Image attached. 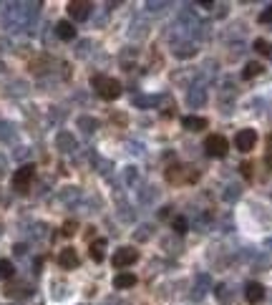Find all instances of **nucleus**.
Returning <instances> with one entry per match:
<instances>
[{"mask_svg": "<svg viewBox=\"0 0 272 305\" xmlns=\"http://www.w3.org/2000/svg\"><path fill=\"white\" fill-rule=\"evenodd\" d=\"M91 86L96 88V93H98L104 101H114V98L121 96V83L111 76H101V74H98V76L91 78Z\"/></svg>", "mask_w": 272, "mask_h": 305, "instance_id": "1", "label": "nucleus"}, {"mask_svg": "<svg viewBox=\"0 0 272 305\" xmlns=\"http://www.w3.org/2000/svg\"><path fill=\"white\" fill-rule=\"evenodd\" d=\"M204 152H207V156L222 159V156H227V152H229V142H227L222 134H212V137L204 139Z\"/></svg>", "mask_w": 272, "mask_h": 305, "instance_id": "2", "label": "nucleus"}, {"mask_svg": "<svg viewBox=\"0 0 272 305\" xmlns=\"http://www.w3.org/2000/svg\"><path fill=\"white\" fill-rule=\"evenodd\" d=\"M33 174H36V166H33V164L20 166V169L13 174V187H15V192H28V189H30V182H33Z\"/></svg>", "mask_w": 272, "mask_h": 305, "instance_id": "3", "label": "nucleus"}, {"mask_svg": "<svg viewBox=\"0 0 272 305\" xmlns=\"http://www.w3.org/2000/svg\"><path fill=\"white\" fill-rule=\"evenodd\" d=\"M136 260H139V252H136L134 247H121V250H116L114 252V267H119V270H124V267H129V265H134Z\"/></svg>", "mask_w": 272, "mask_h": 305, "instance_id": "4", "label": "nucleus"}, {"mask_svg": "<svg viewBox=\"0 0 272 305\" xmlns=\"http://www.w3.org/2000/svg\"><path fill=\"white\" fill-rule=\"evenodd\" d=\"M255 144H257V131H255V129H242V131L234 137V147H237L240 152H252Z\"/></svg>", "mask_w": 272, "mask_h": 305, "instance_id": "5", "label": "nucleus"}, {"mask_svg": "<svg viewBox=\"0 0 272 305\" xmlns=\"http://www.w3.org/2000/svg\"><path fill=\"white\" fill-rule=\"evenodd\" d=\"M88 13H91V3L88 0H71L68 3V15L73 20H86Z\"/></svg>", "mask_w": 272, "mask_h": 305, "instance_id": "6", "label": "nucleus"}, {"mask_svg": "<svg viewBox=\"0 0 272 305\" xmlns=\"http://www.w3.org/2000/svg\"><path fill=\"white\" fill-rule=\"evenodd\" d=\"M58 265H61L63 270H73V267H78V255H76L73 247L61 250V255H58Z\"/></svg>", "mask_w": 272, "mask_h": 305, "instance_id": "7", "label": "nucleus"}, {"mask_svg": "<svg viewBox=\"0 0 272 305\" xmlns=\"http://www.w3.org/2000/svg\"><path fill=\"white\" fill-rule=\"evenodd\" d=\"M207 119L204 116H184L182 119V126L187 129V131H202V129H207Z\"/></svg>", "mask_w": 272, "mask_h": 305, "instance_id": "8", "label": "nucleus"}, {"mask_svg": "<svg viewBox=\"0 0 272 305\" xmlns=\"http://www.w3.org/2000/svg\"><path fill=\"white\" fill-rule=\"evenodd\" d=\"M245 295H247V300H250V303H260V300L265 298V288H262L260 283H247Z\"/></svg>", "mask_w": 272, "mask_h": 305, "instance_id": "9", "label": "nucleus"}, {"mask_svg": "<svg viewBox=\"0 0 272 305\" xmlns=\"http://www.w3.org/2000/svg\"><path fill=\"white\" fill-rule=\"evenodd\" d=\"M56 33H58V38H63V41H73V38H76V28H73L71 20H61V23L56 25Z\"/></svg>", "mask_w": 272, "mask_h": 305, "instance_id": "10", "label": "nucleus"}, {"mask_svg": "<svg viewBox=\"0 0 272 305\" xmlns=\"http://www.w3.org/2000/svg\"><path fill=\"white\" fill-rule=\"evenodd\" d=\"M114 285H116L119 290L134 288V285H136V275H131V273H119V275L114 278Z\"/></svg>", "mask_w": 272, "mask_h": 305, "instance_id": "11", "label": "nucleus"}, {"mask_svg": "<svg viewBox=\"0 0 272 305\" xmlns=\"http://www.w3.org/2000/svg\"><path fill=\"white\" fill-rule=\"evenodd\" d=\"M104 250H106V240H93L91 247H88V252H91V257H93L96 262L104 260Z\"/></svg>", "mask_w": 272, "mask_h": 305, "instance_id": "12", "label": "nucleus"}, {"mask_svg": "<svg viewBox=\"0 0 272 305\" xmlns=\"http://www.w3.org/2000/svg\"><path fill=\"white\" fill-rule=\"evenodd\" d=\"M13 275H15L13 262H10V260H0V278H3V280H10Z\"/></svg>", "mask_w": 272, "mask_h": 305, "instance_id": "13", "label": "nucleus"}, {"mask_svg": "<svg viewBox=\"0 0 272 305\" xmlns=\"http://www.w3.org/2000/svg\"><path fill=\"white\" fill-rule=\"evenodd\" d=\"M260 74H262V66H260V63H255V61H252V63H247V66H245V71H242V76H245V78H255V76H260Z\"/></svg>", "mask_w": 272, "mask_h": 305, "instance_id": "14", "label": "nucleus"}, {"mask_svg": "<svg viewBox=\"0 0 272 305\" xmlns=\"http://www.w3.org/2000/svg\"><path fill=\"white\" fill-rule=\"evenodd\" d=\"M172 229H174L177 234H184V232L189 229V225H187L184 217H174V220H172Z\"/></svg>", "mask_w": 272, "mask_h": 305, "instance_id": "15", "label": "nucleus"}, {"mask_svg": "<svg viewBox=\"0 0 272 305\" xmlns=\"http://www.w3.org/2000/svg\"><path fill=\"white\" fill-rule=\"evenodd\" d=\"M255 48H257V53H262V56H270V53H272L270 43H267V41H262V38H257V41H255Z\"/></svg>", "mask_w": 272, "mask_h": 305, "instance_id": "16", "label": "nucleus"}, {"mask_svg": "<svg viewBox=\"0 0 272 305\" xmlns=\"http://www.w3.org/2000/svg\"><path fill=\"white\" fill-rule=\"evenodd\" d=\"M73 232H76V222H66V225H63V234H66V237H71Z\"/></svg>", "mask_w": 272, "mask_h": 305, "instance_id": "17", "label": "nucleus"}, {"mask_svg": "<svg viewBox=\"0 0 272 305\" xmlns=\"http://www.w3.org/2000/svg\"><path fill=\"white\" fill-rule=\"evenodd\" d=\"M270 20H272V5L265 10V13H262V15H260V23H270Z\"/></svg>", "mask_w": 272, "mask_h": 305, "instance_id": "18", "label": "nucleus"}, {"mask_svg": "<svg viewBox=\"0 0 272 305\" xmlns=\"http://www.w3.org/2000/svg\"><path fill=\"white\" fill-rule=\"evenodd\" d=\"M242 174H245L247 179H252V164H242Z\"/></svg>", "mask_w": 272, "mask_h": 305, "instance_id": "19", "label": "nucleus"}, {"mask_svg": "<svg viewBox=\"0 0 272 305\" xmlns=\"http://www.w3.org/2000/svg\"><path fill=\"white\" fill-rule=\"evenodd\" d=\"M267 164H270V169H272V144H270V152H267Z\"/></svg>", "mask_w": 272, "mask_h": 305, "instance_id": "20", "label": "nucleus"}]
</instances>
